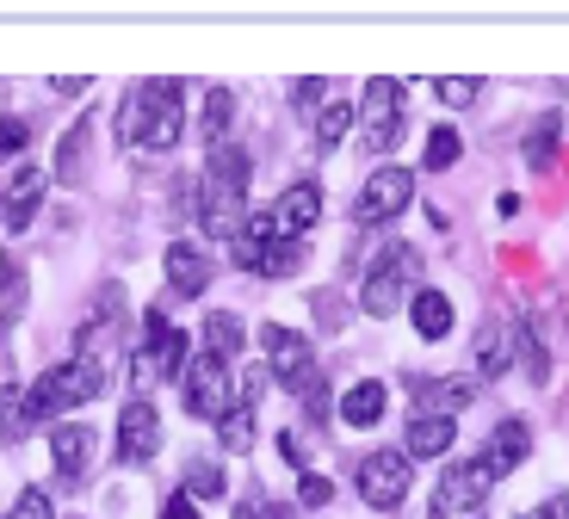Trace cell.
<instances>
[{
    "label": "cell",
    "instance_id": "obj_11",
    "mask_svg": "<svg viewBox=\"0 0 569 519\" xmlns=\"http://www.w3.org/2000/svg\"><path fill=\"white\" fill-rule=\"evenodd\" d=\"M156 451H161V415H156V402L130 396L124 415H118V458H124V463H149Z\"/></svg>",
    "mask_w": 569,
    "mask_h": 519
},
{
    "label": "cell",
    "instance_id": "obj_42",
    "mask_svg": "<svg viewBox=\"0 0 569 519\" xmlns=\"http://www.w3.org/2000/svg\"><path fill=\"white\" fill-rule=\"evenodd\" d=\"M291 93H298V106H316V99L328 93V81H298V87H291Z\"/></svg>",
    "mask_w": 569,
    "mask_h": 519
},
{
    "label": "cell",
    "instance_id": "obj_13",
    "mask_svg": "<svg viewBox=\"0 0 569 519\" xmlns=\"http://www.w3.org/2000/svg\"><path fill=\"white\" fill-rule=\"evenodd\" d=\"M513 352H520V322L513 316H489L483 335H477V378L496 383L513 366Z\"/></svg>",
    "mask_w": 569,
    "mask_h": 519
},
{
    "label": "cell",
    "instance_id": "obj_17",
    "mask_svg": "<svg viewBox=\"0 0 569 519\" xmlns=\"http://www.w3.org/2000/svg\"><path fill=\"white\" fill-rule=\"evenodd\" d=\"M43 186H50V173H43V168H19L13 186L0 192V223H7V229H26L31 217H38V204H43Z\"/></svg>",
    "mask_w": 569,
    "mask_h": 519
},
{
    "label": "cell",
    "instance_id": "obj_40",
    "mask_svg": "<svg viewBox=\"0 0 569 519\" xmlns=\"http://www.w3.org/2000/svg\"><path fill=\"white\" fill-rule=\"evenodd\" d=\"M161 519H204L199 507L186 501V495H168V507H161Z\"/></svg>",
    "mask_w": 569,
    "mask_h": 519
},
{
    "label": "cell",
    "instance_id": "obj_21",
    "mask_svg": "<svg viewBox=\"0 0 569 519\" xmlns=\"http://www.w3.org/2000/svg\"><path fill=\"white\" fill-rule=\"evenodd\" d=\"M409 322H415V335H421V340H446V335H452V297L427 291V285H421V291L409 297Z\"/></svg>",
    "mask_w": 569,
    "mask_h": 519
},
{
    "label": "cell",
    "instance_id": "obj_3",
    "mask_svg": "<svg viewBox=\"0 0 569 519\" xmlns=\"http://www.w3.org/2000/svg\"><path fill=\"white\" fill-rule=\"evenodd\" d=\"M303 260H310V248L303 241H284L272 229V217H248L242 236H236V267L260 272V279H291V272H303Z\"/></svg>",
    "mask_w": 569,
    "mask_h": 519
},
{
    "label": "cell",
    "instance_id": "obj_36",
    "mask_svg": "<svg viewBox=\"0 0 569 519\" xmlns=\"http://www.w3.org/2000/svg\"><path fill=\"white\" fill-rule=\"evenodd\" d=\"M298 501H303V507H328V501H335V482H328V477H316V470H303Z\"/></svg>",
    "mask_w": 569,
    "mask_h": 519
},
{
    "label": "cell",
    "instance_id": "obj_26",
    "mask_svg": "<svg viewBox=\"0 0 569 519\" xmlns=\"http://www.w3.org/2000/svg\"><path fill=\"white\" fill-rule=\"evenodd\" d=\"M557 137H563V118L557 112H539L532 118V130H527V168H551V154H557Z\"/></svg>",
    "mask_w": 569,
    "mask_h": 519
},
{
    "label": "cell",
    "instance_id": "obj_9",
    "mask_svg": "<svg viewBox=\"0 0 569 519\" xmlns=\"http://www.w3.org/2000/svg\"><path fill=\"white\" fill-rule=\"evenodd\" d=\"M496 470H489V458L477 451V458H458L452 470L440 477V513H470V507H483L489 495H496Z\"/></svg>",
    "mask_w": 569,
    "mask_h": 519
},
{
    "label": "cell",
    "instance_id": "obj_35",
    "mask_svg": "<svg viewBox=\"0 0 569 519\" xmlns=\"http://www.w3.org/2000/svg\"><path fill=\"white\" fill-rule=\"evenodd\" d=\"M291 396L303 402V415H310V421H316V415H328V383H322V371H316V378H303Z\"/></svg>",
    "mask_w": 569,
    "mask_h": 519
},
{
    "label": "cell",
    "instance_id": "obj_12",
    "mask_svg": "<svg viewBox=\"0 0 569 519\" xmlns=\"http://www.w3.org/2000/svg\"><path fill=\"white\" fill-rule=\"evenodd\" d=\"M316 223H322V186H316V180L284 186V198L272 204V229H279L284 241H303Z\"/></svg>",
    "mask_w": 569,
    "mask_h": 519
},
{
    "label": "cell",
    "instance_id": "obj_1",
    "mask_svg": "<svg viewBox=\"0 0 569 519\" xmlns=\"http://www.w3.org/2000/svg\"><path fill=\"white\" fill-rule=\"evenodd\" d=\"M100 390H106V359H81V352H74L69 366H50V371H43V378L26 390L13 433H26V427H43V421H57L62 408L93 402Z\"/></svg>",
    "mask_w": 569,
    "mask_h": 519
},
{
    "label": "cell",
    "instance_id": "obj_8",
    "mask_svg": "<svg viewBox=\"0 0 569 519\" xmlns=\"http://www.w3.org/2000/svg\"><path fill=\"white\" fill-rule=\"evenodd\" d=\"M409 482H415V463L402 451H366L359 458V495H366V507H397L409 495Z\"/></svg>",
    "mask_w": 569,
    "mask_h": 519
},
{
    "label": "cell",
    "instance_id": "obj_41",
    "mask_svg": "<svg viewBox=\"0 0 569 519\" xmlns=\"http://www.w3.org/2000/svg\"><path fill=\"white\" fill-rule=\"evenodd\" d=\"M316 316H322V322H328V328L341 322V303H335V291H322V297H316Z\"/></svg>",
    "mask_w": 569,
    "mask_h": 519
},
{
    "label": "cell",
    "instance_id": "obj_5",
    "mask_svg": "<svg viewBox=\"0 0 569 519\" xmlns=\"http://www.w3.org/2000/svg\"><path fill=\"white\" fill-rule=\"evenodd\" d=\"M236 402V383H229V366L199 352V359H186V415L192 421H223V408Z\"/></svg>",
    "mask_w": 569,
    "mask_h": 519
},
{
    "label": "cell",
    "instance_id": "obj_4",
    "mask_svg": "<svg viewBox=\"0 0 569 519\" xmlns=\"http://www.w3.org/2000/svg\"><path fill=\"white\" fill-rule=\"evenodd\" d=\"M421 291V253L402 241V248H385L378 253V267L366 272V291H359V303H366V316H397L409 297Z\"/></svg>",
    "mask_w": 569,
    "mask_h": 519
},
{
    "label": "cell",
    "instance_id": "obj_19",
    "mask_svg": "<svg viewBox=\"0 0 569 519\" xmlns=\"http://www.w3.org/2000/svg\"><path fill=\"white\" fill-rule=\"evenodd\" d=\"M93 130H100L93 118H74V124H69V137L57 142V180H62V186H81V180H87V154H93Z\"/></svg>",
    "mask_w": 569,
    "mask_h": 519
},
{
    "label": "cell",
    "instance_id": "obj_10",
    "mask_svg": "<svg viewBox=\"0 0 569 519\" xmlns=\"http://www.w3.org/2000/svg\"><path fill=\"white\" fill-rule=\"evenodd\" d=\"M260 340H267V366H272V378H279V383H291V390H298L303 378H316V347L303 335L267 322V328H260Z\"/></svg>",
    "mask_w": 569,
    "mask_h": 519
},
{
    "label": "cell",
    "instance_id": "obj_39",
    "mask_svg": "<svg viewBox=\"0 0 569 519\" xmlns=\"http://www.w3.org/2000/svg\"><path fill=\"white\" fill-rule=\"evenodd\" d=\"M19 421V390H13V378L0 383V433H7V427Z\"/></svg>",
    "mask_w": 569,
    "mask_h": 519
},
{
    "label": "cell",
    "instance_id": "obj_27",
    "mask_svg": "<svg viewBox=\"0 0 569 519\" xmlns=\"http://www.w3.org/2000/svg\"><path fill=\"white\" fill-rule=\"evenodd\" d=\"M421 390H427V402L440 408V415H452V421H458V408L477 402V378H427Z\"/></svg>",
    "mask_w": 569,
    "mask_h": 519
},
{
    "label": "cell",
    "instance_id": "obj_18",
    "mask_svg": "<svg viewBox=\"0 0 569 519\" xmlns=\"http://www.w3.org/2000/svg\"><path fill=\"white\" fill-rule=\"evenodd\" d=\"M204 180L223 186V192L248 198V180H254V161H248V149H236V142H217L211 154H204Z\"/></svg>",
    "mask_w": 569,
    "mask_h": 519
},
{
    "label": "cell",
    "instance_id": "obj_32",
    "mask_svg": "<svg viewBox=\"0 0 569 519\" xmlns=\"http://www.w3.org/2000/svg\"><path fill=\"white\" fill-rule=\"evenodd\" d=\"M26 142H31V124H26V118H7V112H0V161H19V154H26Z\"/></svg>",
    "mask_w": 569,
    "mask_h": 519
},
{
    "label": "cell",
    "instance_id": "obj_45",
    "mask_svg": "<svg viewBox=\"0 0 569 519\" xmlns=\"http://www.w3.org/2000/svg\"><path fill=\"white\" fill-rule=\"evenodd\" d=\"M433 519H446V513H433Z\"/></svg>",
    "mask_w": 569,
    "mask_h": 519
},
{
    "label": "cell",
    "instance_id": "obj_2",
    "mask_svg": "<svg viewBox=\"0 0 569 519\" xmlns=\"http://www.w3.org/2000/svg\"><path fill=\"white\" fill-rule=\"evenodd\" d=\"M130 149H149V154H168L186 130V99L180 81H142L137 93L124 99V118H118Z\"/></svg>",
    "mask_w": 569,
    "mask_h": 519
},
{
    "label": "cell",
    "instance_id": "obj_20",
    "mask_svg": "<svg viewBox=\"0 0 569 519\" xmlns=\"http://www.w3.org/2000/svg\"><path fill=\"white\" fill-rule=\"evenodd\" d=\"M527 451H532V427L520 421V415H508V421L489 433V451H483V458H489V470H496V477H508V470L527 458Z\"/></svg>",
    "mask_w": 569,
    "mask_h": 519
},
{
    "label": "cell",
    "instance_id": "obj_7",
    "mask_svg": "<svg viewBox=\"0 0 569 519\" xmlns=\"http://www.w3.org/2000/svg\"><path fill=\"white\" fill-rule=\"evenodd\" d=\"M397 130H402V81L371 74L366 99H359V137H366V149H390Z\"/></svg>",
    "mask_w": 569,
    "mask_h": 519
},
{
    "label": "cell",
    "instance_id": "obj_28",
    "mask_svg": "<svg viewBox=\"0 0 569 519\" xmlns=\"http://www.w3.org/2000/svg\"><path fill=\"white\" fill-rule=\"evenodd\" d=\"M180 495H186L192 507H199V501H204V507L223 501V463H204V458L186 463V489H180Z\"/></svg>",
    "mask_w": 569,
    "mask_h": 519
},
{
    "label": "cell",
    "instance_id": "obj_16",
    "mask_svg": "<svg viewBox=\"0 0 569 519\" xmlns=\"http://www.w3.org/2000/svg\"><path fill=\"white\" fill-rule=\"evenodd\" d=\"M199 192H204V198H199V223H204V236H211V241H236V236H242V223H248L242 198L223 192V186H211V180H204Z\"/></svg>",
    "mask_w": 569,
    "mask_h": 519
},
{
    "label": "cell",
    "instance_id": "obj_44",
    "mask_svg": "<svg viewBox=\"0 0 569 519\" xmlns=\"http://www.w3.org/2000/svg\"><path fill=\"white\" fill-rule=\"evenodd\" d=\"M260 507H267V519H298V513H291L284 501H260Z\"/></svg>",
    "mask_w": 569,
    "mask_h": 519
},
{
    "label": "cell",
    "instance_id": "obj_30",
    "mask_svg": "<svg viewBox=\"0 0 569 519\" xmlns=\"http://www.w3.org/2000/svg\"><path fill=\"white\" fill-rule=\"evenodd\" d=\"M458 149H465V137H458V130H433V137H427V154H421V168H433V173H440V168H452V161H458Z\"/></svg>",
    "mask_w": 569,
    "mask_h": 519
},
{
    "label": "cell",
    "instance_id": "obj_25",
    "mask_svg": "<svg viewBox=\"0 0 569 519\" xmlns=\"http://www.w3.org/2000/svg\"><path fill=\"white\" fill-rule=\"evenodd\" d=\"M254 433H260V408L254 402H229L223 421H217V439L229 451H254Z\"/></svg>",
    "mask_w": 569,
    "mask_h": 519
},
{
    "label": "cell",
    "instance_id": "obj_37",
    "mask_svg": "<svg viewBox=\"0 0 569 519\" xmlns=\"http://www.w3.org/2000/svg\"><path fill=\"white\" fill-rule=\"evenodd\" d=\"M520 519H569V495H551V501H539V507H527Z\"/></svg>",
    "mask_w": 569,
    "mask_h": 519
},
{
    "label": "cell",
    "instance_id": "obj_14",
    "mask_svg": "<svg viewBox=\"0 0 569 519\" xmlns=\"http://www.w3.org/2000/svg\"><path fill=\"white\" fill-rule=\"evenodd\" d=\"M93 451H100V433L93 427H57L50 433V458H57V477L62 482H81L87 477V463H93Z\"/></svg>",
    "mask_w": 569,
    "mask_h": 519
},
{
    "label": "cell",
    "instance_id": "obj_33",
    "mask_svg": "<svg viewBox=\"0 0 569 519\" xmlns=\"http://www.w3.org/2000/svg\"><path fill=\"white\" fill-rule=\"evenodd\" d=\"M7 519H57V501H50L43 489H19V501H13Z\"/></svg>",
    "mask_w": 569,
    "mask_h": 519
},
{
    "label": "cell",
    "instance_id": "obj_24",
    "mask_svg": "<svg viewBox=\"0 0 569 519\" xmlns=\"http://www.w3.org/2000/svg\"><path fill=\"white\" fill-rule=\"evenodd\" d=\"M248 347V328H242V316H229V309H211V316H204V352H211V359H236V352Z\"/></svg>",
    "mask_w": 569,
    "mask_h": 519
},
{
    "label": "cell",
    "instance_id": "obj_43",
    "mask_svg": "<svg viewBox=\"0 0 569 519\" xmlns=\"http://www.w3.org/2000/svg\"><path fill=\"white\" fill-rule=\"evenodd\" d=\"M236 519H267V507H260V501H242V507H236Z\"/></svg>",
    "mask_w": 569,
    "mask_h": 519
},
{
    "label": "cell",
    "instance_id": "obj_6",
    "mask_svg": "<svg viewBox=\"0 0 569 519\" xmlns=\"http://www.w3.org/2000/svg\"><path fill=\"white\" fill-rule=\"evenodd\" d=\"M409 198H415V173L409 168H378L353 198V223H366V229L390 223V217L409 211Z\"/></svg>",
    "mask_w": 569,
    "mask_h": 519
},
{
    "label": "cell",
    "instance_id": "obj_34",
    "mask_svg": "<svg viewBox=\"0 0 569 519\" xmlns=\"http://www.w3.org/2000/svg\"><path fill=\"white\" fill-rule=\"evenodd\" d=\"M433 93H440L446 106H470V99L483 93V81H477V74H458V81H433Z\"/></svg>",
    "mask_w": 569,
    "mask_h": 519
},
{
    "label": "cell",
    "instance_id": "obj_38",
    "mask_svg": "<svg viewBox=\"0 0 569 519\" xmlns=\"http://www.w3.org/2000/svg\"><path fill=\"white\" fill-rule=\"evenodd\" d=\"M279 451H284V463L310 470V446H303V433H284V439H279Z\"/></svg>",
    "mask_w": 569,
    "mask_h": 519
},
{
    "label": "cell",
    "instance_id": "obj_22",
    "mask_svg": "<svg viewBox=\"0 0 569 519\" xmlns=\"http://www.w3.org/2000/svg\"><path fill=\"white\" fill-rule=\"evenodd\" d=\"M452 446H458L452 415H421V421H409V458H446Z\"/></svg>",
    "mask_w": 569,
    "mask_h": 519
},
{
    "label": "cell",
    "instance_id": "obj_31",
    "mask_svg": "<svg viewBox=\"0 0 569 519\" xmlns=\"http://www.w3.org/2000/svg\"><path fill=\"white\" fill-rule=\"evenodd\" d=\"M229 118H236V93H223V87H217L211 106H204V142H211V149L223 142V124H229Z\"/></svg>",
    "mask_w": 569,
    "mask_h": 519
},
{
    "label": "cell",
    "instance_id": "obj_29",
    "mask_svg": "<svg viewBox=\"0 0 569 519\" xmlns=\"http://www.w3.org/2000/svg\"><path fill=\"white\" fill-rule=\"evenodd\" d=\"M347 130H353V99H335V106H322V118H316V149H341Z\"/></svg>",
    "mask_w": 569,
    "mask_h": 519
},
{
    "label": "cell",
    "instance_id": "obj_23",
    "mask_svg": "<svg viewBox=\"0 0 569 519\" xmlns=\"http://www.w3.org/2000/svg\"><path fill=\"white\" fill-rule=\"evenodd\" d=\"M385 408H390V390L366 378V383H353V390L341 396V421L347 427H378L385 421Z\"/></svg>",
    "mask_w": 569,
    "mask_h": 519
},
{
    "label": "cell",
    "instance_id": "obj_15",
    "mask_svg": "<svg viewBox=\"0 0 569 519\" xmlns=\"http://www.w3.org/2000/svg\"><path fill=\"white\" fill-rule=\"evenodd\" d=\"M161 267H168L173 297H204V285H211V253L192 248V241H173V248L161 253Z\"/></svg>",
    "mask_w": 569,
    "mask_h": 519
}]
</instances>
